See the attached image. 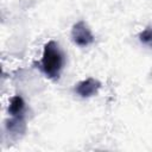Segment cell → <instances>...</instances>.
<instances>
[{"label":"cell","instance_id":"6da1fadb","mask_svg":"<svg viewBox=\"0 0 152 152\" xmlns=\"http://www.w3.org/2000/svg\"><path fill=\"white\" fill-rule=\"evenodd\" d=\"M38 65L48 78L53 81L59 78L64 65V55L55 40H50L44 45L43 56Z\"/></svg>","mask_w":152,"mask_h":152},{"label":"cell","instance_id":"3957f363","mask_svg":"<svg viewBox=\"0 0 152 152\" xmlns=\"http://www.w3.org/2000/svg\"><path fill=\"white\" fill-rule=\"evenodd\" d=\"M101 88V83L100 81L93 78V77H88L81 82H78L75 86V91L77 95H80L81 97H90L97 94V91Z\"/></svg>","mask_w":152,"mask_h":152},{"label":"cell","instance_id":"5b68a950","mask_svg":"<svg viewBox=\"0 0 152 152\" xmlns=\"http://www.w3.org/2000/svg\"><path fill=\"white\" fill-rule=\"evenodd\" d=\"M24 108H25V101L23 100L21 96L15 95L10 101V104H8V114H11V116L21 115Z\"/></svg>","mask_w":152,"mask_h":152},{"label":"cell","instance_id":"8992f818","mask_svg":"<svg viewBox=\"0 0 152 152\" xmlns=\"http://www.w3.org/2000/svg\"><path fill=\"white\" fill-rule=\"evenodd\" d=\"M139 40L146 45L152 46V26L146 27L142 32H140L139 34Z\"/></svg>","mask_w":152,"mask_h":152},{"label":"cell","instance_id":"277c9868","mask_svg":"<svg viewBox=\"0 0 152 152\" xmlns=\"http://www.w3.org/2000/svg\"><path fill=\"white\" fill-rule=\"evenodd\" d=\"M5 126H6V131L15 138L23 135L26 131V122H25V119H24L23 114L12 116L11 119H8L6 121Z\"/></svg>","mask_w":152,"mask_h":152},{"label":"cell","instance_id":"7a4b0ae2","mask_svg":"<svg viewBox=\"0 0 152 152\" xmlns=\"http://www.w3.org/2000/svg\"><path fill=\"white\" fill-rule=\"evenodd\" d=\"M71 39L78 46H88L94 42V34L90 31L86 21L80 20L72 25L71 28Z\"/></svg>","mask_w":152,"mask_h":152}]
</instances>
